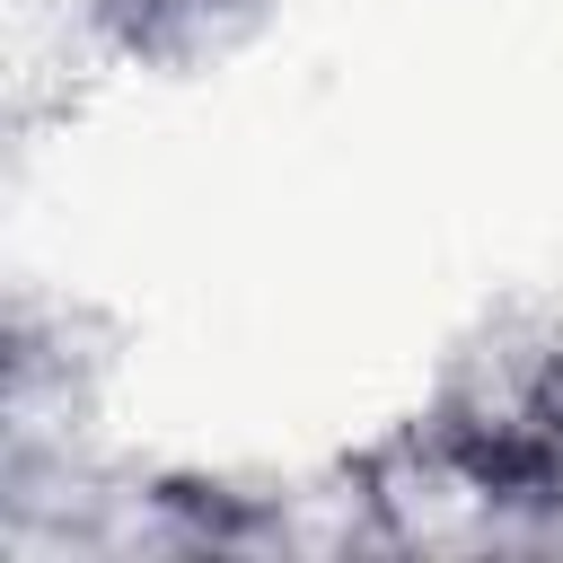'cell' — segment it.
I'll use <instances>...</instances> for the list:
<instances>
[{
	"instance_id": "1",
	"label": "cell",
	"mask_w": 563,
	"mask_h": 563,
	"mask_svg": "<svg viewBox=\"0 0 563 563\" xmlns=\"http://www.w3.org/2000/svg\"><path fill=\"white\" fill-rule=\"evenodd\" d=\"M422 475L484 510H563V334L554 325H493L466 343L422 422Z\"/></svg>"
},
{
	"instance_id": "2",
	"label": "cell",
	"mask_w": 563,
	"mask_h": 563,
	"mask_svg": "<svg viewBox=\"0 0 563 563\" xmlns=\"http://www.w3.org/2000/svg\"><path fill=\"white\" fill-rule=\"evenodd\" d=\"M282 0H79V26L132 70H211Z\"/></svg>"
}]
</instances>
